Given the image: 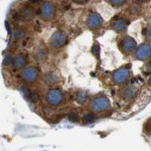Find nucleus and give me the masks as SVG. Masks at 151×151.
<instances>
[{"mask_svg": "<svg viewBox=\"0 0 151 151\" xmlns=\"http://www.w3.org/2000/svg\"><path fill=\"white\" fill-rule=\"evenodd\" d=\"M24 64H25V60H24V57H22L21 55L16 57V58L14 59V62H13V67L17 70L22 68Z\"/></svg>", "mask_w": 151, "mask_h": 151, "instance_id": "ddd939ff", "label": "nucleus"}, {"mask_svg": "<svg viewBox=\"0 0 151 151\" xmlns=\"http://www.w3.org/2000/svg\"><path fill=\"white\" fill-rule=\"evenodd\" d=\"M63 99V95H62L61 91L57 89L50 90L48 93L47 96V101L50 104L56 106L60 104Z\"/></svg>", "mask_w": 151, "mask_h": 151, "instance_id": "0eeeda50", "label": "nucleus"}, {"mask_svg": "<svg viewBox=\"0 0 151 151\" xmlns=\"http://www.w3.org/2000/svg\"><path fill=\"white\" fill-rule=\"evenodd\" d=\"M110 106L109 100L104 96H100L94 98L91 103V108L94 112H102L107 110Z\"/></svg>", "mask_w": 151, "mask_h": 151, "instance_id": "f257e3e1", "label": "nucleus"}, {"mask_svg": "<svg viewBox=\"0 0 151 151\" xmlns=\"http://www.w3.org/2000/svg\"><path fill=\"white\" fill-rule=\"evenodd\" d=\"M147 68L149 70L151 71V61L147 64Z\"/></svg>", "mask_w": 151, "mask_h": 151, "instance_id": "412c9836", "label": "nucleus"}, {"mask_svg": "<svg viewBox=\"0 0 151 151\" xmlns=\"http://www.w3.org/2000/svg\"><path fill=\"white\" fill-rule=\"evenodd\" d=\"M111 26L113 29L118 33H122L127 28V24L126 21H124L123 19L118 18V19H113L111 23Z\"/></svg>", "mask_w": 151, "mask_h": 151, "instance_id": "9d476101", "label": "nucleus"}, {"mask_svg": "<svg viewBox=\"0 0 151 151\" xmlns=\"http://www.w3.org/2000/svg\"><path fill=\"white\" fill-rule=\"evenodd\" d=\"M136 58L144 60L149 58L151 56V45L149 44H142L138 47L136 51Z\"/></svg>", "mask_w": 151, "mask_h": 151, "instance_id": "20e7f679", "label": "nucleus"}, {"mask_svg": "<svg viewBox=\"0 0 151 151\" xmlns=\"http://www.w3.org/2000/svg\"><path fill=\"white\" fill-rule=\"evenodd\" d=\"M69 118H70V119L71 121H73V122H76L78 119L77 116L76 115V114H73V113H70V114L69 115Z\"/></svg>", "mask_w": 151, "mask_h": 151, "instance_id": "6ab92c4d", "label": "nucleus"}, {"mask_svg": "<svg viewBox=\"0 0 151 151\" xmlns=\"http://www.w3.org/2000/svg\"><path fill=\"white\" fill-rule=\"evenodd\" d=\"M119 49L124 53H130L136 47V42L132 38L129 36H125L121 39L119 42Z\"/></svg>", "mask_w": 151, "mask_h": 151, "instance_id": "f03ea898", "label": "nucleus"}, {"mask_svg": "<svg viewBox=\"0 0 151 151\" xmlns=\"http://www.w3.org/2000/svg\"><path fill=\"white\" fill-rule=\"evenodd\" d=\"M150 83H151V76H150Z\"/></svg>", "mask_w": 151, "mask_h": 151, "instance_id": "4be33fe9", "label": "nucleus"}, {"mask_svg": "<svg viewBox=\"0 0 151 151\" xmlns=\"http://www.w3.org/2000/svg\"><path fill=\"white\" fill-rule=\"evenodd\" d=\"M129 76H130V73L127 68H121L119 69L118 70H116L113 73V79L114 83L121 84V83H124L129 79Z\"/></svg>", "mask_w": 151, "mask_h": 151, "instance_id": "39448f33", "label": "nucleus"}, {"mask_svg": "<svg viewBox=\"0 0 151 151\" xmlns=\"http://www.w3.org/2000/svg\"><path fill=\"white\" fill-rule=\"evenodd\" d=\"M137 93V88L134 86H128L122 88L120 91V96L122 99L130 101L136 97Z\"/></svg>", "mask_w": 151, "mask_h": 151, "instance_id": "423d86ee", "label": "nucleus"}, {"mask_svg": "<svg viewBox=\"0 0 151 151\" xmlns=\"http://www.w3.org/2000/svg\"><path fill=\"white\" fill-rule=\"evenodd\" d=\"M35 58L37 59H43L44 58H45L46 56V53H45V51L42 48H40L38 50L37 52L35 54Z\"/></svg>", "mask_w": 151, "mask_h": 151, "instance_id": "2eb2a0df", "label": "nucleus"}, {"mask_svg": "<svg viewBox=\"0 0 151 151\" xmlns=\"http://www.w3.org/2000/svg\"><path fill=\"white\" fill-rule=\"evenodd\" d=\"M139 1H144V0H139Z\"/></svg>", "mask_w": 151, "mask_h": 151, "instance_id": "5701e85b", "label": "nucleus"}, {"mask_svg": "<svg viewBox=\"0 0 151 151\" xmlns=\"http://www.w3.org/2000/svg\"><path fill=\"white\" fill-rule=\"evenodd\" d=\"M86 99H87V95L85 92H80L78 94L77 101H79V103H83Z\"/></svg>", "mask_w": 151, "mask_h": 151, "instance_id": "dca6fc26", "label": "nucleus"}, {"mask_svg": "<svg viewBox=\"0 0 151 151\" xmlns=\"http://www.w3.org/2000/svg\"><path fill=\"white\" fill-rule=\"evenodd\" d=\"M45 81L47 83H53L57 81V76L54 73H51L49 74H47L45 77Z\"/></svg>", "mask_w": 151, "mask_h": 151, "instance_id": "4468645a", "label": "nucleus"}, {"mask_svg": "<svg viewBox=\"0 0 151 151\" xmlns=\"http://www.w3.org/2000/svg\"><path fill=\"white\" fill-rule=\"evenodd\" d=\"M21 17L23 20H26V21H29L31 20L33 17V12L31 9L29 8H25L23 9V11L21 13Z\"/></svg>", "mask_w": 151, "mask_h": 151, "instance_id": "f8f14e48", "label": "nucleus"}, {"mask_svg": "<svg viewBox=\"0 0 151 151\" xmlns=\"http://www.w3.org/2000/svg\"><path fill=\"white\" fill-rule=\"evenodd\" d=\"M103 24V20H102L101 17L98 14L94 13L89 15V17H88L87 20V25L88 27L91 28V29H97L99 28Z\"/></svg>", "mask_w": 151, "mask_h": 151, "instance_id": "6e6552de", "label": "nucleus"}, {"mask_svg": "<svg viewBox=\"0 0 151 151\" xmlns=\"http://www.w3.org/2000/svg\"><path fill=\"white\" fill-rule=\"evenodd\" d=\"M23 76H24V80L28 83H32L36 79V76H37L36 70L33 67H27L24 70Z\"/></svg>", "mask_w": 151, "mask_h": 151, "instance_id": "9b49d317", "label": "nucleus"}, {"mask_svg": "<svg viewBox=\"0 0 151 151\" xmlns=\"http://www.w3.org/2000/svg\"><path fill=\"white\" fill-rule=\"evenodd\" d=\"M111 3L113 5H122V3L124 2V0H110Z\"/></svg>", "mask_w": 151, "mask_h": 151, "instance_id": "a211bd4d", "label": "nucleus"}, {"mask_svg": "<svg viewBox=\"0 0 151 151\" xmlns=\"http://www.w3.org/2000/svg\"><path fill=\"white\" fill-rule=\"evenodd\" d=\"M67 40V36L62 31H57L52 35L50 42L51 45L55 48H60L65 44Z\"/></svg>", "mask_w": 151, "mask_h": 151, "instance_id": "7ed1b4c3", "label": "nucleus"}, {"mask_svg": "<svg viewBox=\"0 0 151 151\" xmlns=\"http://www.w3.org/2000/svg\"><path fill=\"white\" fill-rule=\"evenodd\" d=\"M144 35L149 41H151V27H148L145 29Z\"/></svg>", "mask_w": 151, "mask_h": 151, "instance_id": "f3484780", "label": "nucleus"}, {"mask_svg": "<svg viewBox=\"0 0 151 151\" xmlns=\"http://www.w3.org/2000/svg\"><path fill=\"white\" fill-rule=\"evenodd\" d=\"M42 16L45 20H51L55 13L54 6L51 3H45L41 9Z\"/></svg>", "mask_w": 151, "mask_h": 151, "instance_id": "1a4fd4ad", "label": "nucleus"}, {"mask_svg": "<svg viewBox=\"0 0 151 151\" xmlns=\"http://www.w3.org/2000/svg\"><path fill=\"white\" fill-rule=\"evenodd\" d=\"M85 120L88 122H91L94 120V117H93L92 115H91V114H88V115H86V117H85Z\"/></svg>", "mask_w": 151, "mask_h": 151, "instance_id": "aec40b11", "label": "nucleus"}]
</instances>
